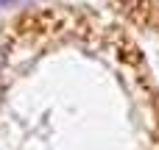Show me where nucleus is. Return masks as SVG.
<instances>
[{"instance_id": "1", "label": "nucleus", "mask_w": 159, "mask_h": 150, "mask_svg": "<svg viewBox=\"0 0 159 150\" xmlns=\"http://www.w3.org/2000/svg\"><path fill=\"white\" fill-rule=\"evenodd\" d=\"M28 3H34V0H0V11L3 8H22Z\"/></svg>"}]
</instances>
